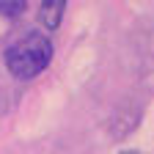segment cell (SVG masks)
Returning a JSON list of instances; mask_svg holds the SVG:
<instances>
[{"mask_svg":"<svg viewBox=\"0 0 154 154\" xmlns=\"http://www.w3.org/2000/svg\"><path fill=\"white\" fill-rule=\"evenodd\" d=\"M52 55H55L52 38L42 30H30L6 47L3 63L14 80H33L52 63Z\"/></svg>","mask_w":154,"mask_h":154,"instance_id":"obj_1","label":"cell"},{"mask_svg":"<svg viewBox=\"0 0 154 154\" xmlns=\"http://www.w3.org/2000/svg\"><path fill=\"white\" fill-rule=\"evenodd\" d=\"M63 14H66L63 0H44L38 6V22L44 25V30H58L63 22Z\"/></svg>","mask_w":154,"mask_h":154,"instance_id":"obj_2","label":"cell"},{"mask_svg":"<svg viewBox=\"0 0 154 154\" xmlns=\"http://www.w3.org/2000/svg\"><path fill=\"white\" fill-rule=\"evenodd\" d=\"M28 8L25 0H0V17H8V19H17L22 17Z\"/></svg>","mask_w":154,"mask_h":154,"instance_id":"obj_3","label":"cell"},{"mask_svg":"<svg viewBox=\"0 0 154 154\" xmlns=\"http://www.w3.org/2000/svg\"><path fill=\"white\" fill-rule=\"evenodd\" d=\"M119 154H140V151H135V149H124V151H119Z\"/></svg>","mask_w":154,"mask_h":154,"instance_id":"obj_4","label":"cell"}]
</instances>
